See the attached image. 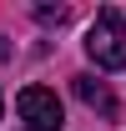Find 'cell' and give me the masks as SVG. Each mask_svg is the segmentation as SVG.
<instances>
[{
  "label": "cell",
  "mask_w": 126,
  "mask_h": 131,
  "mask_svg": "<svg viewBox=\"0 0 126 131\" xmlns=\"http://www.w3.org/2000/svg\"><path fill=\"white\" fill-rule=\"evenodd\" d=\"M35 20L40 25H66L71 20V5H35Z\"/></svg>",
  "instance_id": "obj_4"
},
{
  "label": "cell",
  "mask_w": 126,
  "mask_h": 131,
  "mask_svg": "<svg viewBox=\"0 0 126 131\" xmlns=\"http://www.w3.org/2000/svg\"><path fill=\"white\" fill-rule=\"evenodd\" d=\"M86 56H91L101 71H121L126 66V25H121V10H96L91 30H86Z\"/></svg>",
  "instance_id": "obj_1"
},
{
  "label": "cell",
  "mask_w": 126,
  "mask_h": 131,
  "mask_svg": "<svg viewBox=\"0 0 126 131\" xmlns=\"http://www.w3.org/2000/svg\"><path fill=\"white\" fill-rule=\"evenodd\" d=\"M76 96L101 116H116V96L106 91V81H96V76H76Z\"/></svg>",
  "instance_id": "obj_3"
},
{
  "label": "cell",
  "mask_w": 126,
  "mask_h": 131,
  "mask_svg": "<svg viewBox=\"0 0 126 131\" xmlns=\"http://www.w3.org/2000/svg\"><path fill=\"white\" fill-rule=\"evenodd\" d=\"M15 111H20V121H25L30 131H61V126H66L61 96L46 91V86H25V91L15 96Z\"/></svg>",
  "instance_id": "obj_2"
},
{
  "label": "cell",
  "mask_w": 126,
  "mask_h": 131,
  "mask_svg": "<svg viewBox=\"0 0 126 131\" xmlns=\"http://www.w3.org/2000/svg\"><path fill=\"white\" fill-rule=\"evenodd\" d=\"M5 56H10V46H5V35H0V61H5Z\"/></svg>",
  "instance_id": "obj_5"
},
{
  "label": "cell",
  "mask_w": 126,
  "mask_h": 131,
  "mask_svg": "<svg viewBox=\"0 0 126 131\" xmlns=\"http://www.w3.org/2000/svg\"><path fill=\"white\" fill-rule=\"evenodd\" d=\"M0 111H5V101H0Z\"/></svg>",
  "instance_id": "obj_6"
}]
</instances>
